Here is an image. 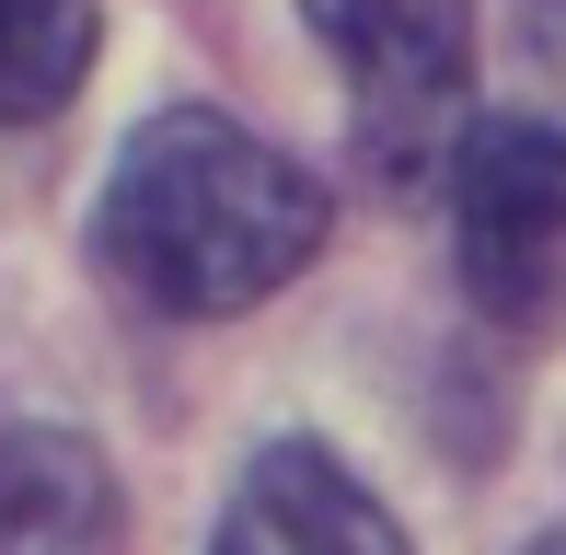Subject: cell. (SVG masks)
<instances>
[{"label": "cell", "instance_id": "cell-1", "mask_svg": "<svg viewBox=\"0 0 566 555\" xmlns=\"http://www.w3.org/2000/svg\"><path fill=\"white\" fill-rule=\"evenodd\" d=\"M324 220H336V197L290 150H266L209 105H163L150 128H127L93 243H105L116 290H139L150 313L220 324V313H254L266 290H290L324 255Z\"/></svg>", "mask_w": 566, "mask_h": 555}, {"label": "cell", "instance_id": "cell-2", "mask_svg": "<svg viewBox=\"0 0 566 555\" xmlns=\"http://www.w3.org/2000/svg\"><path fill=\"white\" fill-rule=\"evenodd\" d=\"M313 46L347 82L358 174L381 197H428L462 163V82H474V0H301Z\"/></svg>", "mask_w": 566, "mask_h": 555}, {"label": "cell", "instance_id": "cell-3", "mask_svg": "<svg viewBox=\"0 0 566 555\" xmlns=\"http://www.w3.org/2000/svg\"><path fill=\"white\" fill-rule=\"evenodd\" d=\"M451 255L474 313L532 324L566 290V128L555 116H474L451 163Z\"/></svg>", "mask_w": 566, "mask_h": 555}, {"label": "cell", "instance_id": "cell-4", "mask_svg": "<svg viewBox=\"0 0 566 555\" xmlns=\"http://www.w3.org/2000/svg\"><path fill=\"white\" fill-rule=\"evenodd\" d=\"M209 555H405V533L336 451L277 440V451H254V474L231 486Z\"/></svg>", "mask_w": 566, "mask_h": 555}, {"label": "cell", "instance_id": "cell-5", "mask_svg": "<svg viewBox=\"0 0 566 555\" xmlns=\"http://www.w3.org/2000/svg\"><path fill=\"white\" fill-rule=\"evenodd\" d=\"M116 474L70 428H0V555H116Z\"/></svg>", "mask_w": 566, "mask_h": 555}, {"label": "cell", "instance_id": "cell-6", "mask_svg": "<svg viewBox=\"0 0 566 555\" xmlns=\"http://www.w3.org/2000/svg\"><path fill=\"white\" fill-rule=\"evenodd\" d=\"M93 35H105L93 0H0V128L59 116L93 70Z\"/></svg>", "mask_w": 566, "mask_h": 555}, {"label": "cell", "instance_id": "cell-7", "mask_svg": "<svg viewBox=\"0 0 566 555\" xmlns=\"http://www.w3.org/2000/svg\"><path fill=\"white\" fill-rule=\"evenodd\" d=\"M532 555H566V533H544V544H532Z\"/></svg>", "mask_w": 566, "mask_h": 555}]
</instances>
